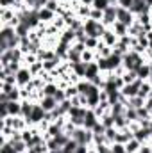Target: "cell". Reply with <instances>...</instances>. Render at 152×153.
Wrapping results in <instances>:
<instances>
[{
	"label": "cell",
	"instance_id": "31",
	"mask_svg": "<svg viewBox=\"0 0 152 153\" xmlns=\"http://www.w3.org/2000/svg\"><path fill=\"white\" fill-rule=\"evenodd\" d=\"M122 78H123V82H125V84H132V82H136L138 75H136V71L129 70V71H125V73L122 75Z\"/></svg>",
	"mask_w": 152,
	"mask_h": 153
},
{
	"label": "cell",
	"instance_id": "43",
	"mask_svg": "<svg viewBox=\"0 0 152 153\" xmlns=\"http://www.w3.org/2000/svg\"><path fill=\"white\" fill-rule=\"evenodd\" d=\"M81 4H86V5H91L93 4V0H79Z\"/></svg>",
	"mask_w": 152,
	"mask_h": 153
},
{
	"label": "cell",
	"instance_id": "12",
	"mask_svg": "<svg viewBox=\"0 0 152 153\" xmlns=\"http://www.w3.org/2000/svg\"><path fill=\"white\" fill-rule=\"evenodd\" d=\"M141 34H147V30H145V27H143V23H140L138 20L129 27V36H132V38H138V36H141Z\"/></svg>",
	"mask_w": 152,
	"mask_h": 153
},
{
	"label": "cell",
	"instance_id": "32",
	"mask_svg": "<svg viewBox=\"0 0 152 153\" xmlns=\"http://www.w3.org/2000/svg\"><path fill=\"white\" fill-rule=\"evenodd\" d=\"M90 18H91V20H95V22H102V18H104V11H100V9H95V7H91Z\"/></svg>",
	"mask_w": 152,
	"mask_h": 153
},
{
	"label": "cell",
	"instance_id": "11",
	"mask_svg": "<svg viewBox=\"0 0 152 153\" xmlns=\"http://www.w3.org/2000/svg\"><path fill=\"white\" fill-rule=\"evenodd\" d=\"M100 73H102V71H100V68H99L97 61H93V62H90V64L86 66V75H84V78L91 82V80H93L95 76H99Z\"/></svg>",
	"mask_w": 152,
	"mask_h": 153
},
{
	"label": "cell",
	"instance_id": "45",
	"mask_svg": "<svg viewBox=\"0 0 152 153\" xmlns=\"http://www.w3.org/2000/svg\"><path fill=\"white\" fill-rule=\"evenodd\" d=\"M149 50H152V43H150V48H149Z\"/></svg>",
	"mask_w": 152,
	"mask_h": 153
},
{
	"label": "cell",
	"instance_id": "1",
	"mask_svg": "<svg viewBox=\"0 0 152 153\" xmlns=\"http://www.w3.org/2000/svg\"><path fill=\"white\" fill-rule=\"evenodd\" d=\"M72 139H75L77 143L82 144V146L93 148V132L88 130V128H84V126H77L75 132L72 134Z\"/></svg>",
	"mask_w": 152,
	"mask_h": 153
},
{
	"label": "cell",
	"instance_id": "34",
	"mask_svg": "<svg viewBox=\"0 0 152 153\" xmlns=\"http://www.w3.org/2000/svg\"><path fill=\"white\" fill-rule=\"evenodd\" d=\"M93 148H95V152L97 153H111V144H108V143L97 144V146H93Z\"/></svg>",
	"mask_w": 152,
	"mask_h": 153
},
{
	"label": "cell",
	"instance_id": "26",
	"mask_svg": "<svg viewBox=\"0 0 152 153\" xmlns=\"http://www.w3.org/2000/svg\"><path fill=\"white\" fill-rule=\"evenodd\" d=\"M84 45H86V48H88V50H97V46L100 45V39L88 36V38H86V41H84Z\"/></svg>",
	"mask_w": 152,
	"mask_h": 153
},
{
	"label": "cell",
	"instance_id": "14",
	"mask_svg": "<svg viewBox=\"0 0 152 153\" xmlns=\"http://www.w3.org/2000/svg\"><path fill=\"white\" fill-rule=\"evenodd\" d=\"M108 66H109V71H114L116 68H120V66H122V55H116L113 52V53L108 57Z\"/></svg>",
	"mask_w": 152,
	"mask_h": 153
},
{
	"label": "cell",
	"instance_id": "33",
	"mask_svg": "<svg viewBox=\"0 0 152 153\" xmlns=\"http://www.w3.org/2000/svg\"><path fill=\"white\" fill-rule=\"evenodd\" d=\"M116 132H118V128H106V139H108V143H109V144H113V143H114Z\"/></svg>",
	"mask_w": 152,
	"mask_h": 153
},
{
	"label": "cell",
	"instance_id": "46",
	"mask_svg": "<svg viewBox=\"0 0 152 153\" xmlns=\"http://www.w3.org/2000/svg\"><path fill=\"white\" fill-rule=\"evenodd\" d=\"M150 144H152V143H150Z\"/></svg>",
	"mask_w": 152,
	"mask_h": 153
},
{
	"label": "cell",
	"instance_id": "4",
	"mask_svg": "<svg viewBox=\"0 0 152 153\" xmlns=\"http://www.w3.org/2000/svg\"><path fill=\"white\" fill-rule=\"evenodd\" d=\"M116 13H118V5H109V7L104 11V18H102V23H104L108 29H111L114 23L118 22V18H116Z\"/></svg>",
	"mask_w": 152,
	"mask_h": 153
},
{
	"label": "cell",
	"instance_id": "29",
	"mask_svg": "<svg viewBox=\"0 0 152 153\" xmlns=\"http://www.w3.org/2000/svg\"><path fill=\"white\" fill-rule=\"evenodd\" d=\"M125 109H127V107H125L123 103H120V102H118V103H113V105H111V114L113 116L125 114Z\"/></svg>",
	"mask_w": 152,
	"mask_h": 153
},
{
	"label": "cell",
	"instance_id": "5",
	"mask_svg": "<svg viewBox=\"0 0 152 153\" xmlns=\"http://www.w3.org/2000/svg\"><path fill=\"white\" fill-rule=\"evenodd\" d=\"M116 18H118V22H122V23L127 25V27H131V25L136 22V14H134L132 11H129V9H123V7H118Z\"/></svg>",
	"mask_w": 152,
	"mask_h": 153
},
{
	"label": "cell",
	"instance_id": "38",
	"mask_svg": "<svg viewBox=\"0 0 152 153\" xmlns=\"http://www.w3.org/2000/svg\"><path fill=\"white\" fill-rule=\"evenodd\" d=\"M0 153H18V152H16V150L13 148V144L7 141L5 144H2V146H0Z\"/></svg>",
	"mask_w": 152,
	"mask_h": 153
},
{
	"label": "cell",
	"instance_id": "23",
	"mask_svg": "<svg viewBox=\"0 0 152 153\" xmlns=\"http://www.w3.org/2000/svg\"><path fill=\"white\" fill-rule=\"evenodd\" d=\"M93 61H97V52L95 50H84L82 52V62H86V64H90V62H93Z\"/></svg>",
	"mask_w": 152,
	"mask_h": 153
},
{
	"label": "cell",
	"instance_id": "24",
	"mask_svg": "<svg viewBox=\"0 0 152 153\" xmlns=\"http://www.w3.org/2000/svg\"><path fill=\"white\" fill-rule=\"evenodd\" d=\"M143 105H145V98H141V96L129 98V103H127V107H132V109H141Z\"/></svg>",
	"mask_w": 152,
	"mask_h": 153
},
{
	"label": "cell",
	"instance_id": "39",
	"mask_svg": "<svg viewBox=\"0 0 152 153\" xmlns=\"http://www.w3.org/2000/svg\"><path fill=\"white\" fill-rule=\"evenodd\" d=\"M118 7H123V9H129L131 11V7L134 5V0H118V4H116Z\"/></svg>",
	"mask_w": 152,
	"mask_h": 153
},
{
	"label": "cell",
	"instance_id": "16",
	"mask_svg": "<svg viewBox=\"0 0 152 153\" xmlns=\"http://www.w3.org/2000/svg\"><path fill=\"white\" fill-rule=\"evenodd\" d=\"M9 116H22V102H7Z\"/></svg>",
	"mask_w": 152,
	"mask_h": 153
},
{
	"label": "cell",
	"instance_id": "30",
	"mask_svg": "<svg viewBox=\"0 0 152 153\" xmlns=\"http://www.w3.org/2000/svg\"><path fill=\"white\" fill-rule=\"evenodd\" d=\"M109 5H111V2H109V0H93V4H91V7L100 9V11H106Z\"/></svg>",
	"mask_w": 152,
	"mask_h": 153
},
{
	"label": "cell",
	"instance_id": "7",
	"mask_svg": "<svg viewBox=\"0 0 152 153\" xmlns=\"http://www.w3.org/2000/svg\"><path fill=\"white\" fill-rule=\"evenodd\" d=\"M38 16H39V22H41L43 25H52L54 20H56V16H57V13H54V11H50V9H47V7H43V9L38 11Z\"/></svg>",
	"mask_w": 152,
	"mask_h": 153
},
{
	"label": "cell",
	"instance_id": "19",
	"mask_svg": "<svg viewBox=\"0 0 152 153\" xmlns=\"http://www.w3.org/2000/svg\"><path fill=\"white\" fill-rule=\"evenodd\" d=\"M86 66H88V64L82 62V61H81V62H75V64H70L72 71H74L79 78H84V75H86Z\"/></svg>",
	"mask_w": 152,
	"mask_h": 153
},
{
	"label": "cell",
	"instance_id": "21",
	"mask_svg": "<svg viewBox=\"0 0 152 153\" xmlns=\"http://www.w3.org/2000/svg\"><path fill=\"white\" fill-rule=\"evenodd\" d=\"M140 148H141V143L138 141V139H131L127 144H125V150H127V153H138L140 152Z\"/></svg>",
	"mask_w": 152,
	"mask_h": 153
},
{
	"label": "cell",
	"instance_id": "37",
	"mask_svg": "<svg viewBox=\"0 0 152 153\" xmlns=\"http://www.w3.org/2000/svg\"><path fill=\"white\" fill-rule=\"evenodd\" d=\"M54 98L57 100V103H61V102L68 100V98H66V93H65V89H63V87H59V89H57V93L54 94Z\"/></svg>",
	"mask_w": 152,
	"mask_h": 153
},
{
	"label": "cell",
	"instance_id": "20",
	"mask_svg": "<svg viewBox=\"0 0 152 153\" xmlns=\"http://www.w3.org/2000/svg\"><path fill=\"white\" fill-rule=\"evenodd\" d=\"M152 91V84L149 82V80H143V84L140 85V91H138V96H141V98H149V94H150Z\"/></svg>",
	"mask_w": 152,
	"mask_h": 153
},
{
	"label": "cell",
	"instance_id": "18",
	"mask_svg": "<svg viewBox=\"0 0 152 153\" xmlns=\"http://www.w3.org/2000/svg\"><path fill=\"white\" fill-rule=\"evenodd\" d=\"M111 29H113V32L118 36V38H123V36H127V34H129V27H127V25H123L122 22H116Z\"/></svg>",
	"mask_w": 152,
	"mask_h": 153
},
{
	"label": "cell",
	"instance_id": "42",
	"mask_svg": "<svg viewBox=\"0 0 152 153\" xmlns=\"http://www.w3.org/2000/svg\"><path fill=\"white\" fill-rule=\"evenodd\" d=\"M140 153H152V144H150V143H147V144H141Z\"/></svg>",
	"mask_w": 152,
	"mask_h": 153
},
{
	"label": "cell",
	"instance_id": "3",
	"mask_svg": "<svg viewBox=\"0 0 152 153\" xmlns=\"http://www.w3.org/2000/svg\"><path fill=\"white\" fill-rule=\"evenodd\" d=\"M32 78H34V75L31 73V70H29L27 66H23V68L16 73V85H18V87H27V85L32 82Z\"/></svg>",
	"mask_w": 152,
	"mask_h": 153
},
{
	"label": "cell",
	"instance_id": "41",
	"mask_svg": "<svg viewBox=\"0 0 152 153\" xmlns=\"http://www.w3.org/2000/svg\"><path fill=\"white\" fill-rule=\"evenodd\" d=\"M113 80H114V85L118 87V91H120V89H122V87L125 85V82H123V78H122V76H116V75H114Z\"/></svg>",
	"mask_w": 152,
	"mask_h": 153
},
{
	"label": "cell",
	"instance_id": "2",
	"mask_svg": "<svg viewBox=\"0 0 152 153\" xmlns=\"http://www.w3.org/2000/svg\"><path fill=\"white\" fill-rule=\"evenodd\" d=\"M88 112V107H72L68 112V119L75 126H84V116Z\"/></svg>",
	"mask_w": 152,
	"mask_h": 153
},
{
	"label": "cell",
	"instance_id": "27",
	"mask_svg": "<svg viewBox=\"0 0 152 153\" xmlns=\"http://www.w3.org/2000/svg\"><path fill=\"white\" fill-rule=\"evenodd\" d=\"M77 146H79V143H77L75 139H70V141L63 146V152H65V153H75L77 152Z\"/></svg>",
	"mask_w": 152,
	"mask_h": 153
},
{
	"label": "cell",
	"instance_id": "10",
	"mask_svg": "<svg viewBox=\"0 0 152 153\" xmlns=\"http://www.w3.org/2000/svg\"><path fill=\"white\" fill-rule=\"evenodd\" d=\"M118 36L113 32V29H106V32H104V36L100 38V41L104 43V45H108V46H111V48H114L116 46V43H118Z\"/></svg>",
	"mask_w": 152,
	"mask_h": 153
},
{
	"label": "cell",
	"instance_id": "22",
	"mask_svg": "<svg viewBox=\"0 0 152 153\" xmlns=\"http://www.w3.org/2000/svg\"><path fill=\"white\" fill-rule=\"evenodd\" d=\"M127 126H129V121H127L125 114L114 116V128H118V130H123V128H127Z\"/></svg>",
	"mask_w": 152,
	"mask_h": 153
},
{
	"label": "cell",
	"instance_id": "6",
	"mask_svg": "<svg viewBox=\"0 0 152 153\" xmlns=\"http://www.w3.org/2000/svg\"><path fill=\"white\" fill-rule=\"evenodd\" d=\"M45 117H47V112L43 111V107H41L39 103H36V105H34V111H32V114H31V117L27 119V123H29V126H38Z\"/></svg>",
	"mask_w": 152,
	"mask_h": 153
},
{
	"label": "cell",
	"instance_id": "13",
	"mask_svg": "<svg viewBox=\"0 0 152 153\" xmlns=\"http://www.w3.org/2000/svg\"><path fill=\"white\" fill-rule=\"evenodd\" d=\"M34 102H31V100H22V117H25V119H29L31 114H32V111H34Z\"/></svg>",
	"mask_w": 152,
	"mask_h": 153
},
{
	"label": "cell",
	"instance_id": "17",
	"mask_svg": "<svg viewBox=\"0 0 152 153\" xmlns=\"http://www.w3.org/2000/svg\"><path fill=\"white\" fill-rule=\"evenodd\" d=\"M150 64L149 62H145V64H141L138 70H136V75L138 78H141V80H149V76H150Z\"/></svg>",
	"mask_w": 152,
	"mask_h": 153
},
{
	"label": "cell",
	"instance_id": "36",
	"mask_svg": "<svg viewBox=\"0 0 152 153\" xmlns=\"http://www.w3.org/2000/svg\"><path fill=\"white\" fill-rule=\"evenodd\" d=\"M111 153H127V150H125V144L113 143V144H111Z\"/></svg>",
	"mask_w": 152,
	"mask_h": 153
},
{
	"label": "cell",
	"instance_id": "44",
	"mask_svg": "<svg viewBox=\"0 0 152 153\" xmlns=\"http://www.w3.org/2000/svg\"><path fill=\"white\" fill-rule=\"evenodd\" d=\"M149 82L152 84V70H150V76H149Z\"/></svg>",
	"mask_w": 152,
	"mask_h": 153
},
{
	"label": "cell",
	"instance_id": "40",
	"mask_svg": "<svg viewBox=\"0 0 152 153\" xmlns=\"http://www.w3.org/2000/svg\"><path fill=\"white\" fill-rule=\"evenodd\" d=\"M91 132H93V134H106V126L99 121V123L93 126V130H91Z\"/></svg>",
	"mask_w": 152,
	"mask_h": 153
},
{
	"label": "cell",
	"instance_id": "35",
	"mask_svg": "<svg viewBox=\"0 0 152 153\" xmlns=\"http://www.w3.org/2000/svg\"><path fill=\"white\" fill-rule=\"evenodd\" d=\"M65 93H66V98H68V100H72L74 96L79 94V89H77V85H68V87L65 89Z\"/></svg>",
	"mask_w": 152,
	"mask_h": 153
},
{
	"label": "cell",
	"instance_id": "8",
	"mask_svg": "<svg viewBox=\"0 0 152 153\" xmlns=\"http://www.w3.org/2000/svg\"><path fill=\"white\" fill-rule=\"evenodd\" d=\"M39 105L43 107L45 112H52V111H56V107H57L59 103H57V100H56L54 96H43V98L39 100Z\"/></svg>",
	"mask_w": 152,
	"mask_h": 153
},
{
	"label": "cell",
	"instance_id": "9",
	"mask_svg": "<svg viewBox=\"0 0 152 153\" xmlns=\"http://www.w3.org/2000/svg\"><path fill=\"white\" fill-rule=\"evenodd\" d=\"M99 121H100V119H99V116L95 114V111H93V109H88V112L84 116V128L93 130V126H95Z\"/></svg>",
	"mask_w": 152,
	"mask_h": 153
},
{
	"label": "cell",
	"instance_id": "25",
	"mask_svg": "<svg viewBox=\"0 0 152 153\" xmlns=\"http://www.w3.org/2000/svg\"><path fill=\"white\" fill-rule=\"evenodd\" d=\"M100 123L106 126V128H114V116L109 112V114H106V116H102L100 117Z\"/></svg>",
	"mask_w": 152,
	"mask_h": 153
},
{
	"label": "cell",
	"instance_id": "15",
	"mask_svg": "<svg viewBox=\"0 0 152 153\" xmlns=\"http://www.w3.org/2000/svg\"><path fill=\"white\" fill-rule=\"evenodd\" d=\"M57 89H59L57 82H47V84L43 85L41 93H43V96H54V94L57 93Z\"/></svg>",
	"mask_w": 152,
	"mask_h": 153
},
{
	"label": "cell",
	"instance_id": "28",
	"mask_svg": "<svg viewBox=\"0 0 152 153\" xmlns=\"http://www.w3.org/2000/svg\"><path fill=\"white\" fill-rule=\"evenodd\" d=\"M125 117H127L129 123H131V121H140V117H138V111L132 109V107H127V109H125Z\"/></svg>",
	"mask_w": 152,
	"mask_h": 153
}]
</instances>
